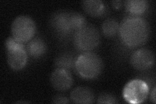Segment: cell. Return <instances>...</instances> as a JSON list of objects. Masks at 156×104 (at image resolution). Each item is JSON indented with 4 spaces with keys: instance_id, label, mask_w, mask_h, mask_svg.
Returning <instances> with one entry per match:
<instances>
[{
    "instance_id": "obj_1",
    "label": "cell",
    "mask_w": 156,
    "mask_h": 104,
    "mask_svg": "<svg viewBox=\"0 0 156 104\" xmlns=\"http://www.w3.org/2000/svg\"><path fill=\"white\" fill-rule=\"evenodd\" d=\"M119 32L122 41L126 46L136 48L147 41L150 27L144 18L131 16L124 18L121 22Z\"/></svg>"
},
{
    "instance_id": "obj_2",
    "label": "cell",
    "mask_w": 156,
    "mask_h": 104,
    "mask_svg": "<svg viewBox=\"0 0 156 104\" xmlns=\"http://www.w3.org/2000/svg\"><path fill=\"white\" fill-rule=\"evenodd\" d=\"M50 26L61 37L74 35V33L87 24L82 14L72 11H58L51 16Z\"/></svg>"
},
{
    "instance_id": "obj_3",
    "label": "cell",
    "mask_w": 156,
    "mask_h": 104,
    "mask_svg": "<svg viewBox=\"0 0 156 104\" xmlns=\"http://www.w3.org/2000/svg\"><path fill=\"white\" fill-rule=\"evenodd\" d=\"M104 68V63L96 53L83 52L76 59L74 68L79 75L86 80H94L98 77Z\"/></svg>"
},
{
    "instance_id": "obj_4",
    "label": "cell",
    "mask_w": 156,
    "mask_h": 104,
    "mask_svg": "<svg viewBox=\"0 0 156 104\" xmlns=\"http://www.w3.org/2000/svg\"><path fill=\"white\" fill-rule=\"evenodd\" d=\"M74 44L77 50L89 52L96 48L100 42L98 30L92 25L86 24L73 35Z\"/></svg>"
},
{
    "instance_id": "obj_5",
    "label": "cell",
    "mask_w": 156,
    "mask_h": 104,
    "mask_svg": "<svg viewBox=\"0 0 156 104\" xmlns=\"http://www.w3.org/2000/svg\"><path fill=\"white\" fill-rule=\"evenodd\" d=\"M7 51V63L14 70H20L27 63V52L23 43L16 41L13 37L8 38L5 41Z\"/></svg>"
},
{
    "instance_id": "obj_6",
    "label": "cell",
    "mask_w": 156,
    "mask_h": 104,
    "mask_svg": "<svg viewBox=\"0 0 156 104\" xmlns=\"http://www.w3.org/2000/svg\"><path fill=\"white\" fill-rule=\"evenodd\" d=\"M36 33V25L28 16H20L14 20L11 25L12 37L22 43L30 41Z\"/></svg>"
},
{
    "instance_id": "obj_7",
    "label": "cell",
    "mask_w": 156,
    "mask_h": 104,
    "mask_svg": "<svg viewBox=\"0 0 156 104\" xmlns=\"http://www.w3.org/2000/svg\"><path fill=\"white\" fill-rule=\"evenodd\" d=\"M149 87L144 81L136 79L129 81L123 89V97L126 102L131 104L144 102L148 96Z\"/></svg>"
},
{
    "instance_id": "obj_8",
    "label": "cell",
    "mask_w": 156,
    "mask_h": 104,
    "mask_svg": "<svg viewBox=\"0 0 156 104\" xmlns=\"http://www.w3.org/2000/svg\"><path fill=\"white\" fill-rule=\"evenodd\" d=\"M155 57L153 52L147 48L135 51L130 57V63L135 69L140 71L148 70L153 66Z\"/></svg>"
},
{
    "instance_id": "obj_9",
    "label": "cell",
    "mask_w": 156,
    "mask_h": 104,
    "mask_svg": "<svg viewBox=\"0 0 156 104\" xmlns=\"http://www.w3.org/2000/svg\"><path fill=\"white\" fill-rule=\"evenodd\" d=\"M50 83L56 91L64 92L72 86L73 78L69 70L57 68L51 74Z\"/></svg>"
},
{
    "instance_id": "obj_10",
    "label": "cell",
    "mask_w": 156,
    "mask_h": 104,
    "mask_svg": "<svg viewBox=\"0 0 156 104\" xmlns=\"http://www.w3.org/2000/svg\"><path fill=\"white\" fill-rule=\"evenodd\" d=\"M70 99L75 103L88 104L94 102V96L89 88L78 87L72 91Z\"/></svg>"
},
{
    "instance_id": "obj_11",
    "label": "cell",
    "mask_w": 156,
    "mask_h": 104,
    "mask_svg": "<svg viewBox=\"0 0 156 104\" xmlns=\"http://www.w3.org/2000/svg\"><path fill=\"white\" fill-rule=\"evenodd\" d=\"M84 11L92 17H100L106 12L107 7L104 2L100 0H89L81 2Z\"/></svg>"
},
{
    "instance_id": "obj_12",
    "label": "cell",
    "mask_w": 156,
    "mask_h": 104,
    "mask_svg": "<svg viewBox=\"0 0 156 104\" xmlns=\"http://www.w3.org/2000/svg\"><path fill=\"white\" fill-rule=\"evenodd\" d=\"M26 50L30 56L34 58H39L46 52L47 46L42 39L36 38L29 42L26 47Z\"/></svg>"
},
{
    "instance_id": "obj_13",
    "label": "cell",
    "mask_w": 156,
    "mask_h": 104,
    "mask_svg": "<svg viewBox=\"0 0 156 104\" xmlns=\"http://www.w3.org/2000/svg\"><path fill=\"white\" fill-rule=\"evenodd\" d=\"M148 6V2L146 0H128L125 2L127 11L135 16L144 14L147 11Z\"/></svg>"
},
{
    "instance_id": "obj_14",
    "label": "cell",
    "mask_w": 156,
    "mask_h": 104,
    "mask_svg": "<svg viewBox=\"0 0 156 104\" xmlns=\"http://www.w3.org/2000/svg\"><path fill=\"white\" fill-rule=\"evenodd\" d=\"M120 25L114 18H107L101 25V31L107 38H113L119 31Z\"/></svg>"
},
{
    "instance_id": "obj_15",
    "label": "cell",
    "mask_w": 156,
    "mask_h": 104,
    "mask_svg": "<svg viewBox=\"0 0 156 104\" xmlns=\"http://www.w3.org/2000/svg\"><path fill=\"white\" fill-rule=\"evenodd\" d=\"M76 59H74L71 54L63 53L60 56L57 57L55 64L57 68H63L70 70L71 68L74 67Z\"/></svg>"
},
{
    "instance_id": "obj_16",
    "label": "cell",
    "mask_w": 156,
    "mask_h": 104,
    "mask_svg": "<svg viewBox=\"0 0 156 104\" xmlns=\"http://www.w3.org/2000/svg\"><path fill=\"white\" fill-rule=\"evenodd\" d=\"M97 103H118L119 102L117 100L116 97L111 94H102L98 98Z\"/></svg>"
},
{
    "instance_id": "obj_17",
    "label": "cell",
    "mask_w": 156,
    "mask_h": 104,
    "mask_svg": "<svg viewBox=\"0 0 156 104\" xmlns=\"http://www.w3.org/2000/svg\"><path fill=\"white\" fill-rule=\"evenodd\" d=\"M52 103H69V100L66 96L58 95L54 96L52 100Z\"/></svg>"
},
{
    "instance_id": "obj_18",
    "label": "cell",
    "mask_w": 156,
    "mask_h": 104,
    "mask_svg": "<svg viewBox=\"0 0 156 104\" xmlns=\"http://www.w3.org/2000/svg\"><path fill=\"white\" fill-rule=\"evenodd\" d=\"M122 4H123V2L122 1H113V2H112V5H113V7L116 9H119L121 8V7L122 6Z\"/></svg>"
},
{
    "instance_id": "obj_19",
    "label": "cell",
    "mask_w": 156,
    "mask_h": 104,
    "mask_svg": "<svg viewBox=\"0 0 156 104\" xmlns=\"http://www.w3.org/2000/svg\"><path fill=\"white\" fill-rule=\"evenodd\" d=\"M150 100L152 103H155L156 100H155V87H154L153 90L151 92V96H150Z\"/></svg>"
}]
</instances>
